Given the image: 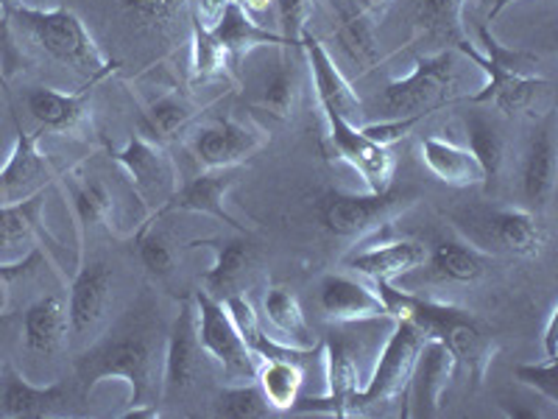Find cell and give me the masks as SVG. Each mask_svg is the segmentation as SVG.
<instances>
[{
    "instance_id": "bcb514c9",
    "label": "cell",
    "mask_w": 558,
    "mask_h": 419,
    "mask_svg": "<svg viewBox=\"0 0 558 419\" xmlns=\"http://www.w3.org/2000/svg\"><path fill=\"white\" fill-rule=\"evenodd\" d=\"M45 263H48V258H45L43 249H34L28 258H23V261L17 263H0V313H3V308H7V294L14 279L26 277V274H32L34 268L45 266Z\"/></svg>"
},
{
    "instance_id": "44dd1931",
    "label": "cell",
    "mask_w": 558,
    "mask_h": 419,
    "mask_svg": "<svg viewBox=\"0 0 558 419\" xmlns=\"http://www.w3.org/2000/svg\"><path fill=\"white\" fill-rule=\"evenodd\" d=\"M112 302V274L104 263H78L70 279V333L87 336L107 319Z\"/></svg>"
},
{
    "instance_id": "f6af8a7d",
    "label": "cell",
    "mask_w": 558,
    "mask_h": 419,
    "mask_svg": "<svg viewBox=\"0 0 558 419\" xmlns=\"http://www.w3.org/2000/svg\"><path fill=\"white\" fill-rule=\"evenodd\" d=\"M422 118H393V121H380V123H368V127H361V132L366 134L368 140H375L380 146L391 148L397 140L408 137L413 129L418 127Z\"/></svg>"
},
{
    "instance_id": "4316f807",
    "label": "cell",
    "mask_w": 558,
    "mask_h": 419,
    "mask_svg": "<svg viewBox=\"0 0 558 419\" xmlns=\"http://www.w3.org/2000/svg\"><path fill=\"white\" fill-rule=\"evenodd\" d=\"M62 182L64 188H68V196L70 204H73V213H76L82 238L84 232L93 227L114 232V196L101 177L84 173L82 168L76 166L62 173Z\"/></svg>"
},
{
    "instance_id": "d6986e66",
    "label": "cell",
    "mask_w": 558,
    "mask_h": 419,
    "mask_svg": "<svg viewBox=\"0 0 558 419\" xmlns=\"http://www.w3.org/2000/svg\"><path fill=\"white\" fill-rule=\"evenodd\" d=\"M318 302H322L324 316L336 324H363L380 322L388 316L386 302L375 288L347 274H327L318 286Z\"/></svg>"
},
{
    "instance_id": "f546056e",
    "label": "cell",
    "mask_w": 558,
    "mask_h": 419,
    "mask_svg": "<svg viewBox=\"0 0 558 419\" xmlns=\"http://www.w3.org/2000/svg\"><path fill=\"white\" fill-rule=\"evenodd\" d=\"M263 311H266L268 324L274 327V336L279 344L296 349H316L318 342L313 336L311 324H307L302 306H299L296 294L288 286H274L263 299Z\"/></svg>"
},
{
    "instance_id": "8992f818",
    "label": "cell",
    "mask_w": 558,
    "mask_h": 419,
    "mask_svg": "<svg viewBox=\"0 0 558 419\" xmlns=\"http://www.w3.org/2000/svg\"><path fill=\"white\" fill-rule=\"evenodd\" d=\"M458 98H461V73L452 51L416 57L411 76L386 84V107L397 118H425Z\"/></svg>"
},
{
    "instance_id": "c3c4849f",
    "label": "cell",
    "mask_w": 558,
    "mask_h": 419,
    "mask_svg": "<svg viewBox=\"0 0 558 419\" xmlns=\"http://www.w3.org/2000/svg\"><path fill=\"white\" fill-rule=\"evenodd\" d=\"M271 3H277V0H241V7L246 9L248 14H260V12H266V9L271 7Z\"/></svg>"
},
{
    "instance_id": "8d00e7d4",
    "label": "cell",
    "mask_w": 558,
    "mask_h": 419,
    "mask_svg": "<svg viewBox=\"0 0 558 419\" xmlns=\"http://www.w3.org/2000/svg\"><path fill=\"white\" fill-rule=\"evenodd\" d=\"M121 7L137 32L148 37H171L184 14L191 12V0H121Z\"/></svg>"
},
{
    "instance_id": "5bb4252c",
    "label": "cell",
    "mask_w": 558,
    "mask_h": 419,
    "mask_svg": "<svg viewBox=\"0 0 558 419\" xmlns=\"http://www.w3.org/2000/svg\"><path fill=\"white\" fill-rule=\"evenodd\" d=\"M202 342H198V322H196V302L184 297L179 302V313L171 324L166 342V356H162V397H177L187 392L196 383L198 372L204 367Z\"/></svg>"
},
{
    "instance_id": "7bdbcfd3",
    "label": "cell",
    "mask_w": 558,
    "mask_h": 419,
    "mask_svg": "<svg viewBox=\"0 0 558 419\" xmlns=\"http://www.w3.org/2000/svg\"><path fill=\"white\" fill-rule=\"evenodd\" d=\"M514 378L527 388H536L550 406H558V381H556V358H545L542 363H520Z\"/></svg>"
},
{
    "instance_id": "30bf717a",
    "label": "cell",
    "mask_w": 558,
    "mask_h": 419,
    "mask_svg": "<svg viewBox=\"0 0 558 419\" xmlns=\"http://www.w3.org/2000/svg\"><path fill=\"white\" fill-rule=\"evenodd\" d=\"M427 342V336L422 333L416 322L400 316L393 319V331L388 336L386 347L380 352V361H377L375 372L368 375L366 386L357 394V411L366 406H377V403L393 400L397 394L405 392L408 378L413 372V363L418 358V349Z\"/></svg>"
},
{
    "instance_id": "8fae6325",
    "label": "cell",
    "mask_w": 558,
    "mask_h": 419,
    "mask_svg": "<svg viewBox=\"0 0 558 419\" xmlns=\"http://www.w3.org/2000/svg\"><path fill=\"white\" fill-rule=\"evenodd\" d=\"M266 143L268 134L260 127L241 123L235 118H213L191 134L187 152L202 166V171H207V168L246 166V159L254 157Z\"/></svg>"
},
{
    "instance_id": "e0dca14e",
    "label": "cell",
    "mask_w": 558,
    "mask_h": 419,
    "mask_svg": "<svg viewBox=\"0 0 558 419\" xmlns=\"http://www.w3.org/2000/svg\"><path fill=\"white\" fill-rule=\"evenodd\" d=\"M43 210L45 191L26 202L0 207V263L23 261L34 249H43L45 243L51 247V252H59L57 238L48 232L43 222Z\"/></svg>"
},
{
    "instance_id": "836d02e7",
    "label": "cell",
    "mask_w": 558,
    "mask_h": 419,
    "mask_svg": "<svg viewBox=\"0 0 558 419\" xmlns=\"http://www.w3.org/2000/svg\"><path fill=\"white\" fill-rule=\"evenodd\" d=\"M202 243V241H198ZM207 247H213L216 252V261L204 274V291L213 294V297H229V291L238 286V279L246 274V268L252 266L254 261V249L248 241H241V238H216V241H204Z\"/></svg>"
},
{
    "instance_id": "83f0119b",
    "label": "cell",
    "mask_w": 558,
    "mask_h": 419,
    "mask_svg": "<svg viewBox=\"0 0 558 419\" xmlns=\"http://www.w3.org/2000/svg\"><path fill=\"white\" fill-rule=\"evenodd\" d=\"M418 152H422V163L427 166V171L450 188H475L483 182V168L475 154L452 140L433 134V137L422 140Z\"/></svg>"
},
{
    "instance_id": "60d3db41",
    "label": "cell",
    "mask_w": 558,
    "mask_h": 419,
    "mask_svg": "<svg viewBox=\"0 0 558 419\" xmlns=\"http://www.w3.org/2000/svg\"><path fill=\"white\" fill-rule=\"evenodd\" d=\"M274 408L263 397L257 381L235 383V386L223 388L216 397V417L227 419H266L271 417Z\"/></svg>"
},
{
    "instance_id": "f907efd6",
    "label": "cell",
    "mask_w": 558,
    "mask_h": 419,
    "mask_svg": "<svg viewBox=\"0 0 558 419\" xmlns=\"http://www.w3.org/2000/svg\"><path fill=\"white\" fill-rule=\"evenodd\" d=\"M20 7H26V3L23 0H0V12L7 14V17H12Z\"/></svg>"
},
{
    "instance_id": "4dcf8cb0",
    "label": "cell",
    "mask_w": 558,
    "mask_h": 419,
    "mask_svg": "<svg viewBox=\"0 0 558 419\" xmlns=\"http://www.w3.org/2000/svg\"><path fill=\"white\" fill-rule=\"evenodd\" d=\"M427 274L441 283H475L486 272V258L477 247L458 238H441L427 249Z\"/></svg>"
},
{
    "instance_id": "ac0fdd59",
    "label": "cell",
    "mask_w": 558,
    "mask_h": 419,
    "mask_svg": "<svg viewBox=\"0 0 558 419\" xmlns=\"http://www.w3.org/2000/svg\"><path fill=\"white\" fill-rule=\"evenodd\" d=\"M70 388L64 383L34 386L14 363L0 367V419H48L68 411Z\"/></svg>"
},
{
    "instance_id": "3957f363",
    "label": "cell",
    "mask_w": 558,
    "mask_h": 419,
    "mask_svg": "<svg viewBox=\"0 0 558 419\" xmlns=\"http://www.w3.org/2000/svg\"><path fill=\"white\" fill-rule=\"evenodd\" d=\"M12 20H17L20 28H23L48 57H53L57 62L68 64V68H73L76 73H82L89 84L104 82V79L112 76L114 68H118V62H112V59L101 51V45L93 39V34L87 32L82 17H78L76 12H70V9L20 7L17 12L12 14Z\"/></svg>"
},
{
    "instance_id": "b9f144b4",
    "label": "cell",
    "mask_w": 558,
    "mask_h": 419,
    "mask_svg": "<svg viewBox=\"0 0 558 419\" xmlns=\"http://www.w3.org/2000/svg\"><path fill=\"white\" fill-rule=\"evenodd\" d=\"M137 243H140V261H143V266L148 268V274H154V277H168V274L177 268V254H173L171 243L159 236L157 229H151V224L143 227Z\"/></svg>"
},
{
    "instance_id": "2e32d148",
    "label": "cell",
    "mask_w": 558,
    "mask_h": 419,
    "mask_svg": "<svg viewBox=\"0 0 558 419\" xmlns=\"http://www.w3.org/2000/svg\"><path fill=\"white\" fill-rule=\"evenodd\" d=\"M241 177H243V166L207 168V171L193 177L187 184L177 188L171 202L159 210V216H166V213H204V216L218 218V222L229 224L232 229H241L243 232L246 224L238 222V218L227 210L229 191L241 182Z\"/></svg>"
},
{
    "instance_id": "603a6c76",
    "label": "cell",
    "mask_w": 558,
    "mask_h": 419,
    "mask_svg": "<svg viewBox=\"0 0 558 419\" xmlns=\"http://www.w3.org/2000/svg\"><path fill=\"white\" fill-rule=\"evenodd\" d=\"M483 241H492L497 249L517 258H533L545 247L547 229L536 210L506 207L483 218Z\"/></svg>"
},
{
    "instance_id": "484cf974",
    "label": "cell",
    "mask_w": 558,
    "mask_h": 419,
    "mask_svg": "<svg viewBox=\"0 0 558 419\" xmlns=\"http://www.w3.org/2000/svg\"><path fill=\"white\" fill-rule=\"evenodd\" d=\"M556 191V123L547 118L531 134L522 159V193L533 210L547 207Z\"/></svg>"
},
{
    "instance_id": "db71d44e",
    "label": "cell",
    "mask_w": 558,
    "mask_h": 419,
    "mask_svg": "<svg viewBox=\"0 0 558 419\" xmlns=\"http://www.w3.org/2000/svg\"><path fill=\"white\" fill-rule=\"evenodd\" d=\"M0 166H3V163H0Z\"/></svg>"
},
{
    "instance_id": "4fadbf2b",
    "label": "cell",
    "mask_w": 558,
    "mask_h": 419,
    "mask_svg": "<svg viewBox=\"0 0 558 419\" xmlns=\"http://www.w3.org/2000/svg\"><path fill=\"white\" fill-rule=\"evenodd\" d=\"M324 123H327V143L332 146V152L338 154V159H343L347 166H352L361 173L368 193L388 191L393 179V168H397L391 148L368 140L361 132V127L349 123L347 118L336 112H324Z\"/></svg>"
},
{
    "instance_id": "d6a6232c",
    "label": "cell",
    "mask_w": 558,
    "mask_h": 419,
    "mask_svg": "<svg viewBox=\"0 0 558 419\" xmlns=\"http://www.w3.org/2000/svg\"><path fill=\"white\" fill-rule=\"evenodd\" d=\"M296 51H302V45L299 48H293V45L282 48L286 57L279 59L274 73L263 84L260 109H266L277 121H291L299 107V96H302V76H299V62L293 57Z\"/></svg>"
},
{
    "instance_id": "f5cc1de1",
    "label": "cell",
    "mask_w": 558,
    "mask_h": 419,
    "mask_svg": "<svg viewBox=\"0 0 558 419\" xmlns=\"http://www.w3.org/2000/svg\"><path fill=\"white\" fill-rule=\"evenodd\" d=\"M235 3H241V0H235Z\"/></svg>"
},
{
    "instance_id": "f1b7e54d",
    "label": "cell",
    "mask_w": 558,
    "mask_h": 419,
    "mask_svg": "<svg viewBox=\"0 0 558 419\" xmlns=\"http://www.w3.org/2000/svg\"><path fill=\"white\" fill-rule=\"evenodd\" d=\"M213 32H216V37L221 39V45L232 59H243L257 45H277V48L291 45L282 34H274L263 28L260 23H254L252 14L241 3H235V0L223 3L221 14L213 23ZM293 48H299V45H293Z\"/></svg>"
},
{
    "instance_id": "d590c367",
    "label": "cell",
    "mask_w": 558,
    "mask_h": 419,
    "mask_svg": "<svg viewBox=\"0 0 558 419\" xmlns=\"http://www.w3.org/2000/svg\"><path fill=\"white\" fill-rule=\"evenodd\" d=\"M338 39H341L343 51L363 68L377 62L375 14L366 12L357 0L338 9Z\"/></svg>"
},
{
    "instance_id": "6da1fadb",
    "label": "cell",
    "mask_w": 558,
    "mask_h": 419,
    "mask_svg": "<svg viewBox=\"0 0 558 419\" xmlns=\"http://www.w3.org/2000/svg\"><path fill=\"white\" fill-rule=\"evenodd\" d=\"M375 291L386 302L388 316H405L416 322L427 338H438L447 344V349L456 356V363L466 369V375L475 386L486 381L488 367L497 356V342L481 319L463 308L438 302V299L400 291V288H393V283H375Z\"/></svg>"
},
{
    "instance_id": "9c48e42d",
    "label": "cell",
    "mask_w": 558,
    "mask_h": 419,
    "mask_svg": "<svg viewBox=\"0 0 558 419\" xmlns=\"http://www.w3.org/2000/svg\"><path fill=\"white\" fill-rule=\"evenodd\" d=\"M324 358V388L322 397H307L296 400L293 411L296 414H330V417H355L357 411V394L366 386L361 378V367L355 358V344H349L343 333L332 331L322 344Z\"/></svg>"
},
{
    "instance_id": "ffe728a7",
    "label": "cell",
    "mask_w": 558,
    "mask_h": 419,
    "mask_svg": "<svg viewBox=\"0 0 558 419\" xmlns=\"http://www.w3.org/2000/svg\"><path fill=\"white\" fill-rule=\"evenodd\" d=\"M302 53H305L307 68H311L313 73V84H316V98L322 112H336L341 115V118H347L349 123L361 121V98H357V93L352 89V84L343 79L336 59H332L330 51L324 48L322 39H316L307 32L302 34Z\"/></svg>"
},
{
    "instance_id": "1f68e13d",
    "label": "cell",
    "mask_w": 558,
    "mask_h": 419,
    "mask_svg": "<svg viewBox=\"0 0 558 419\" xmlns=\"http://www.w3.org/2000/svg\"><path fill=\"white\" fill-rule=\"evenodd\" d=\"M257 386L274 411H293L305 383V361L291 358H260L257 363Z\"/></svg>"
},
{
    "instance_id": "cb8c5ba5",
    "label": "cell",
    "mask_w": 558,
    "mask_h": 419,
    "mask_svg": "<svg viewBox=\"0 0 558 419\" xmlns=\"http://www.w3.org/2000/svg\"><path fill=\"white\" fill-rule=\"evenodd\" d=\"M427 247L418 241H388L380 247H368L349 254L347 268L363 274L372 283H393L425 266Z\"/></svg>"
},
{
    "instance_id": "d4e9b609",
    "label": "cell",
    "mask_w": 558,
    "mask_h": 419,
    "mask_svg": "<svg viewBox=\"0 0 558 419\" xmlns=\"http://www.w3.org/2000/svg\"><path fill=\"white\" fill-rule=\"evenodd\" d=\"M70 316L64 299L45 294L23 313V344L34 356H59L68 347Z\"/></svg>"
},
{
    "instance_id": "e575fe53",
    "label": "cell",
    "mask_w": 558,
    "mask_h": 419,
    "mask_svg": "<svg viewBox=\"0 0 558 419\" xmlns=\"http://www.w3.org/2000/svg\"><path fill=\"white\" fill-rule=\"evenodd\" d=\"M193 118H196V107L179 89H171L166 96L154 98L146 107V115H143L146 134L143 137L154 140V143L162 146L166 140H173L179 132H184Z\"/></svg>"
},
{
    "instance_id": "816d5d0a",
    "label": "cell",
    "mask_w": 558,
    "mask_h": 419,
    "mask_svg": "<svg viewBox=\"0 0 558 419\" xmlns=\"http://www.w3.org/2000/svg\"><path fill=\"white\" fill-rule=\"evenodd\" d=\"M0 87L7 89V70H3V59H0ZM9 93V89H7Z\"/></svg>"
},
{
    "instance_id": "74e56055",
    "label": "cell",
    "mask_w": 558,
    "mask_h": 419,
    "mask_svg": "<svg viewBox=\"0 0 558 419\" xmlns=\"http://www.w3.org/2000/svg\"><path fill=\"white\" fill-rule=\"evenodd\" d=\"M463 7H466V0H416L413 17H416V26L422 32L458 45L466 39L461 26Z\"/></svg>"
},
{
    "instance_id": "7c38bea8",
    "label": "cell",
    "mask_w": 558,
    "mask_h": 419,
    "mask_svg": "<svg viewBox=\"0 0 558 419\" xmlns=\"http://www.w3.org/2000/svg\"><path fill=\"white\" fill-rule=\"evenodd\" d=\"M43 132H23L17 123L12 154L0 166V207L37 196L64 173L57 159L39 152Z\"/></svg>"
},
{
    "instance_id": "7dc6e473",
    "label": "cell",
    "mask_w": 558,
    "mask_h": 419,
    "mask_svg": "<svg viewBox=\"0 0 558 419\" xmlns=\"http://www.w3.org/2000/svg\"><path fill=\"white\" fill-rule=\"evenodd\" d=\"M545 358H556L558 356V306L550 308V316L545 322Z\"/></svg>"
},
{
    "instance_id": "ee69618b",
    "label": "cell",
    "mask_w": 558,
    "mask_h": 419,
    "mask_svg": "<svg viewBox=\"0 0 558 419\" xmlns=\"http://www.w3.org/2000/svg\"><path fill=\"white\" fill-rule=\"evenodd\" d=\"M279 9V26L282 37L291 45H302V34L307 32V23L313 17L316 0H277Z\"/></svg>"
},
{
    "instance_id": "f35d334b",
    "label": "cell",
    "mask_w": 558,
    "mask_h": 419,
    "mask_svg": "<svg viewBox=\"0 0 558 419\" xmlns=\"http://www.w3.org/2000/svg\"><path fill=\"white\" fill-rule=\"evenodd\" d=\"M229 62L227 48L221 39L216 37L213 26L202 23L198 17L191 14V70H193V84L209 82L218 73H223Z\"/></svg>"
},
{
    "instance_id": "7402d4cb",
    "label": "cell",
    "mask_w": 558,
    "mask_h": 419,
    "mask_svg": "<svg viewBox=\"0 0 558 419\" xmlns=\"http://www.w3.org/2000/svg\"><path fill=\"white\" fill-rule=\"evenodd\" d=\"M89 93L93 84L82 93H62L53 87H34L28 93V112L39 123V132L53 134H84L93 127L89 118Z\"/></svg>"
},
{
    "instance_id": "ba28073f",
    "label": "cell",
    "mask_w": 558,
    "mask_h": 419,
    "mask_svg": "<svg viewBox=\"0 0 558 419\" xmlns=\"http://www.w3.org/2000/svg\"><path fill=\"white\" fill-rule=\"evenodd\" d=\"M114 166L126 173L137 202L146 207L148 222L159 218V210L171 202L179 188V173L168 152L154 140L134 134L112 152Z\"/></svg>"
},
{
    "instance_id": "5b68a950",
    "label": "cell",
    "mask_w": 558,
    "mask_h": 419,
    "mask_svg": "<svg viewBox=\"0 0 558 419\" xmlns=\"http://www.w3.org/2000/svg\"><path fill=\"white\" fill-rule=\"evenodd\" d=\"M416 202L413 191H388L383 193H347L327 191L318 199V222L336 238H363L375 236L383 227L402 216Z\"/></svg>"
},
{
    "instance_id": "9a60e30c",
    "label": "cell",
    "mask_w": 558,
    "mask_h": 419,
    "mask_svg": "<svg viewBox=\"0 0 558 419\" xmlns=\"http://www.w3.org/2000/svg\"><path fill=\"white\" fill-rule=\"evenodd\" d=\"M456 367V356L447 349L445 342L427 338L422 344L405 386L408 417H438L441 414V400H445V392L450 388Z\"/></svg>"
},
{
    "instance_id": "277c9868",
    "label": "cell",
    "mask_w": 558,
    "mask_h": 419,
    "mask_svg": "<svg viewBox=\"0 0 558 419\" xmlns=\"http://www.w3.org/2000/svg\"><path fill=\"white\" fill-rule=\"evenodd\" d=\"M481 43L483 51L472 48L466 39L458 43L456 48L470 57L477 68L483 70V87L477 93H472V104H492V107L500 109L502 115H517L525 112V109L533 107L536 96L542 89H547V82L539 76H533L531 68L536 64V59L527 57L522 51H511L506 45H500L492 34V28L481 26Z\"/></svg>"
},
{
    "instance_id": "7a4b0ae2",
    "label": "cell",
    "mask_w": 558,
    "mask_h": 419,
    "mask_svg": "<svg viewBox=\"0 0 558 419\" xmlns=\"http://www.w3.org/2000/svg\"><path fill=\"white\" fill-rule=\"evenodd\" d=\"M78 381L87 392L104 381H123L132 406H157L162 397V356L151 333H123L84 352L76 363Z\"/></svg>"
},
{
    "instance_id": "52a82bcc",
    "label": "cell",
    "mask_w": 558,
    "mask_h": 419,
    "mask_svg": "<svg viewBox=\"0 0 558 419\" xmlns=\"http://www.w3.org/2000/svg\"><path fill=\"white\" fill-rule=\"evenodd\" d=\"M196 322L198 342L213 363H218L232 386L235 383H252L257 378V356H254L243 336L238 333L235 322L229 316L221 299L207 291L196 294Z\"/></svg>"
},
{
    "instance_id": "ab89813d",
    "label": "cell",
    "mask_w": 558,
    "mask_h": 419,
    "mask_svg": "<svg viewBox=\"0 0 558 419\" xmlns=\"http://www.w3.org/2000/svg\"><path fill=\"white\" fill-rule=\"evenodd\" d=\"M466 140H470L466 148L475 154L483 168V182H492L500 173L502 159H506V140H502L500 129L481 115H470L466 118Z\"/></svg>"
},
{
    "instance_id": "681fc988",
    "label": "cell",
    "mask_w": 558,
    "mask_h": 419,
    "mask_svg": "<svg viewBox=\"0 0 558 419\" xmlns=\"http://www.w3.org/2000/svg\"><path fill=\"white\" fill-rule=\"evenodd\" d=\"M357 3H361V7L372 14H380L391 7V0H357Z\"/></svg>"
}]
</instances>
